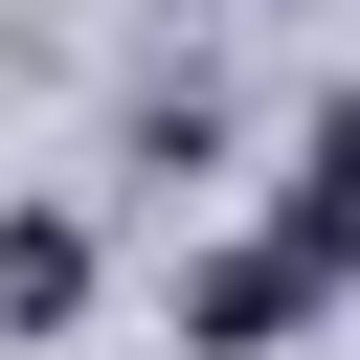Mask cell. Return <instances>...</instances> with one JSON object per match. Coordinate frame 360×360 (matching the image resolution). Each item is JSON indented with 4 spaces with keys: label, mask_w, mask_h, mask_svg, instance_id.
<instances>
[{
    "label": "cell",
    "mask_w": 360,
    "mask_h": 360,
    "mask_svg": "<svg viewBox=\"0 0 360 360\" xmlns=\"http://www.w3.org/2000/svg\"><path fill=\"white\" fill-rule=\"evenodd\" d=\"M315 292H338V270H315V248H292V225H270V248H225V270H202V292H180V338H202V360H248V338H292V315H315Z\"/></svg>",
    "instance_id": "1"
},
{
    "label": "cell",
    "mask_w": 360,
    "mask_h": 360,
    "mask_svg": "<svg viewBox=\"0 0 360 360\" xmlns=\"http://www.w3.org/2000/svg\"><path fill=\"white\" fill-rule=\"evenodd\" d=\"M292 248H315V270H360V90L292 135Z\"/></svg>",
    "instance_id": "2"
},
{
    "label": "cell",
    "mask_w": 360,
    "mask_h": 360,
    "mask_svg": "<svg viewBox=\"0 0 360 360\" xmlns=\"http://www.w3.org/2000/svg\"><path fill=\"white\" fill-rule=\"evenodd\" d=\"M68 292H90V248H68V225H0V315H22V338H45V315H68Z\"/></svg>",
    "instance_id": "3"
}]
</instances>
